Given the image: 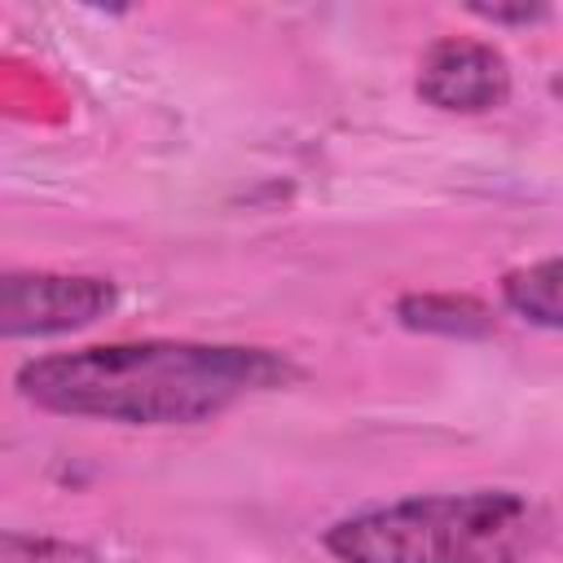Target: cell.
Masks as SVG:
<instances>
[{
	"instance_id": "8",
	"label": "cell",
	"mask_w": 563,
	"mask_h": 563,
	"mask_svg": "<svg viewBox=\"0 0 563 563\" xmlns=\"http://www.w3.org/2000/svg\"><path fill=\"white\" fill-rule=\"evenodd\" d=\"M475 13L479 18H488V22H537V18H545V4H519V9H493V4H475Z\"/></svg>"
},
{
	"instance_id": "1",
	"label": "cell",
	"mask_w": 563,
	"mask_h": 563,
	"mask_svg": "<svg viewBox=\"0 0 563 563\" xmlns=\"http://www.w3.org/2000/svg\"><path fill=\"white\" fill-rule=\"evenodd\" d=\"M299 378L290 356L246 343L202 339H128L75 352H48L18 369L26 405L62 418L119 427H194L246 396Z\"/></svg>"
},
{
	"instance_id": "4",
	"label": "cell",
	"mask_w": 563,
	"mask_h": 563,
	"mask_svg": "<svg viewBox=\"0 0 563 563\" xmlns=\"http://www.w3.org/2000/svg\"><path fill=\"white\" fill-rule=\"evenodd\" d=\"M418 97L444 114H488L510 97V62L488 40L444 35L418 62Z\"/></svg>"
},
{
	"instance_id": "7",
	"label": "cell",
	"mask_w": 563,
	"mask_h": 563,
	"mask_svg": "<svg viewBox=\"0 0 563 563\" xmlns=\"http://www.w3.org/2000/svg\"><path fill=\"white\" fill-rule=\"evenodd\" d=\"M0 563H106V559L66 537L0 528Z\"/></svg>"
},
{
	"instance_id": "2",
	"label": "cell",
	"mask_w": 563,
	"mask_h": 563,
	"mask_svg": "<svg viewBox=\"0 0 563 563\" xmlns=\"http://www.w3.org/2000/svg\"><path fill=\"white\" fill-rule=\"evenodd\" d=\"M550 537V510L515 488L418 493L334 519L321 545L339 563H523Z\"/></svg>"
},
{
	"instance_id": "5",
	"label": "cell",
	"mask_w": 563,
	"mask_h": 563,
	"mask_svg": "<svg viewBox=\"0 0 563 563\" xmlns=\"http://www.w3.org/2000/svg\"><path fill=\"white\" fill-rule=\"evenodd\" d=\"M396 321L418 334H444V339H484L493 334V312L475 295H453V290H427V295H400L396 299Z\"/></svg>"
},
{
	"instance_id": "3",
	"label": "cell",
	"mask_w": 563,
	"mask_h": 563,
	"mask_svg": "<svg viewBox=\"0 0 563 563\" xmlns=\"http://www.w3.org/2000/svg\"><path fill=\"white\" fill-rule=\"evenodd\" d=\"M119 286L92 273L0 268V343L57 339L114 312Z\"/></svg>"
},
{
	"instance_id": "6",
	"label": "cell",
	"mask_w": 563,
	"mask_h": 563,
	"mask_svg": "<svg viewBox=\"0 0 563 563\" xmlns=\"http://www.w3.org/2000/svg\"><path fill=\"white\" fill-rule=\"evenodd\" d=\"M501 299L515 317L541 330H559V255H545L528 268H510L501 277Z\"/></svg>"
}]
</instances>
